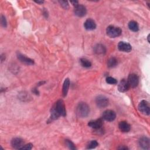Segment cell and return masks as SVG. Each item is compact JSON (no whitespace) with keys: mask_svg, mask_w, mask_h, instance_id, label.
<instances>
[{"mask_svg":"<svg viewBox=\"0 0 150 150\" xmlns=\"http://www.w3.org/2000/svg\"><path fill=\"white\" fill-rule=\"evenodd\" d=\"M66 114V108L63 101L62 100L57 101L51 108L50 119L55 120L59 118L60 116L64 117Z\"/></svg>","mask_w":150,"mask_h":150,"instance_id":"6da1fadb","label":"cell"},{"mask_svg":"<svg viewBox=\"0 0 150 150\" xmlns=\"http://www.w3.org/2000/svg\"><path fill=\"white\" fill-rule=\"evenodd\" d=\"M76 112L77 116L79 117H86L90 112V107L86 103H79L76 107Z\"/></svg>","mask_w":150,"mask_h":150,"instance_id":"7a4b0ae2","label":"cell"},{"mask_svg":"<svg viewBox=\"0 0 150 150\" xmlns=\"http://www.w3.org/2000/svg\"><path fill=\"white\" fill-rule=\"evenodd\" d=\"M106 33L109 37L114 38L120 36L122 33V30L119 27H115L114 26L110 25L107 28Z\"/></svg>","mask_w":150,"mask_h":150,"instance_id":"3957f363","label":"cell"},{"mask_svg":"<svg viewBox=\"0 0 150 150\" xmlns=\"http://www.w3.org/2000/svg\"><path fill=\"white\" fill-rule=\"evenodd\" d=\"M138 108L139 111L143 114L148 115L150 113V107L149 103L145 100H142L139 103Z\"/></svg>","mask_w":150,"mask_h":150,"instance_id":"277c9868","label":"cell"},{"mask_svg":"<svg viewBox=\"0 0 150 150\" xmlns=\"http://www.w3.org/2000/svg\"><path fill=\"white\" fill-rule=\"evenodd\" d=\"M108 99L104 96L100 95L96 98V103L100 108L106 107L108 105Z\"/></svg>","mask_w":150,"mask_h":150,"instance_id":"5b68a950","label":"cell"},{"mask_svg":"<svg viewBox=\"0 0 150 150\" xmlns=\"http://www.w3.org/2000/svg\"><path fill=\"white\" fill-rule=\"evenodd\" d=\"M127 81L128 83L129 87H132V88L136 87L139 83L138 76L134 73L130 74L128 76Z\"/></svg>","mask_w":150,"mask_h":150,"instance_id":"8992f818","label":"cell"},{"mask_svg":"<svg viewBox=\"0 0 150 150\" xmlns=\"http://www.w3.org/2000/svg\"><path fill=\"white\" fill-rule=\"evenodd\" d=\"M74 14L79 17H83L86 15L87 13V9L86 7L81 4H78L74 6Z\"/></svg>","mask_w":150,"mask_h":150,"instance_id":"52a82bcc","label":"cell"},{"mask_svg":"<svg viewBox=\"0 0 150 150\" xmlns=\"http://www.w3.org/2000/svg\"><path fill=\"white\" fill-rule=\"evenodd\" d=\"M116 117L115 112L111 110H107L103 113V118L107 121H112Z\"/></svg>","mask_w":150,"mask_h":150,"instance_id":"ba28073f","label":"cell"},{"mask_svg":"<svg viewBox=\"0 0 150 150\" xmlns=\"http://www.w3.org/2000/svg\"><path fill=\"white\" fill-rule=\"evenodd\" d=\"M103 122L102 119L101 118H98L95 120H91L89 121V122L88 123V125L94 129H101L103 126Z\"/></svg>","mask_w":150,"mask_h":150,"instance_id":"9c48e42d","label":"cell"},{"mask_svg":"<svg viewBox=\"0 0 150 150\" xmlns=\"http://www.w3.org/2000/svg\"><path fill=\"white\" fill-rule=\"evenodd\" d=\"M17 57L20 60V62L23 64H25L27 65H32L34 64L33 60L26 57V56H25L24 54H23L21 53H17Z\"/></svg>","mask_w":150,"mask_h":150,"instance_id":"30bf717a","label":"cell"},{"mask_svg":"<svg viewBox=\"0 0 150 150\" xmlns=\"http://www.w3.org/2000/svg\"><path fill=\"white\" fill-rule=\"evenodd\" d=\"M23 145L24 141L21 138H14L11 141V145L15 149H21Z\"/></svg>","mask_w":150,"mask_h":150,"instance_id":"8fae6325","label":"cell"},{"mask_svg":"<svg viewBox=\"0 0 150 150\" xmlns=\"http://www.w3.org/2000/svg\"><path fill=\"white\" fill-rule=\"evenodd\" d=\"M139 146L144 149H149L150 142L148 138L146 137H142L138 141Z\"/></svg>","mask_w":150,"mask_h":150,"instance_id":"7c38bea8","label":"cell"},{"mask_svg":"<svg viewBox=\"0 0 150 150\" xmlns=\"http://www.w3.org/2000/svg\"><path fill=\"white\" fill-rule=\"evenodd\" d=\"M118 48L120 51L124 52H129L132 50L131 45L125 42H120L118 44Z\"/></svg>","mask_w":150,"mask_h":150,"instance_id":"4fadbf2b","label":"cell"},{"mask_svg":"<svg viewBox=\"0 0 150 150\" xmlns=\"http://www.w3.org/2000/svg\"><path fill=\"white\" fill-rule=\"evenodd\" d=\"M129 88V86L127 80L125 79L121 80L118 85V90L120 92H125Z\"/></svg>","mask_w":150,"mask_h":150,"instance_id":"5bb4252c","label":"cell"},{"mask_svg":"<svg viewBox=\"0 0 150 150\" xmlns=\"http://www.w3.org/2000/svg\"><path fill=\"white\" fill-rule=\"evenodd\" d=\"M84 26L86 30H92L96 29V24L95 21L92 19H88L84 23Z\"/></svg>","mask_w":150,"mask_h":150,"instance_id":"9a60e30c","label":"cell"},{"mask_svg":"<svg viewBox=\"0 0 150 150\" xmlns=\"http://www.w3.org/2000/svg\"><path fill=\"white\" fill-rule=\"evenodd\" d=\"M118 127L120 131L123 132H128L130 131L131 129L130 125L127 121H122L120 122L118 124Z\"/></svg>","mask_w":150,"mask_h":150,"instance_id":"2e32d148","label":"cell"},{"mask_svg":"<svg viewBox=\"0 0 150 150\" xmlns=\"http://www.w3.org/2000/svg\"><path fill=\"white\" fill-rule=\"evenodd\" d=\"M94 52L97 54H104L106 52V49L102 44H97L94 47Z\"/></svg>","mask_w":150,"mask_h":150,"instance_id":"e0dca14e","label":"cell"},{"mask_svg":"<svg viewBox=\"0 0 150 150\" xmlns=\"http://www.w3.org/2000/svg\"><path fill=\"white\" fill-rule=\"evenodd\" d=\"M69 86H70V81H69V79H66L63 83V89H62V93H63V95L64 97H66L67 94Z\"/></svg>","mask_w":150,"mask_h":150,"instance_id":"ac0fdd59","label":"cell"},{"mask_svg":"<svg viewBox=\"0 0 150 150\" xmlns=\"http://www.w3.org/2000/svg\"><path fill=\"white\" fill-rule=\"evenodd\" d=\"M129 29L133 32H137L139 30V26L137 22L134 21H131L128 23Z\"/></svg>","mask_w":150,"mask_h":150,"instance_id":"d6986e66","label":"cell"},{"mask_svg":"<svg viewBox=\"0 0 150 150\" xmlns=\"http://www.w3.org/2000/svg\"><path fill=\"white\" fill-rule=\"evenodd\" d=\"M118 64V60L115 57H111L107 62V66L110 68L115 67Z\"/></svg>","mask_w":150,"mask_h":150,"instance_id":"ffe728a7","label":"cell"},{"mask_svg":"<svg viewBox=\"0 0 150 150\" xmlns=\"http://www.w3.org/2000/svg\"><path fill=\"white\" fill-rule=\"evenodd\" d=\"M80 62L81 63V65L86 68H88L91 66V63L90 62V61L86 58H81L80 60Z\"/></svg>","mask_w":150,"mask_h":150,"instance_id":"44dd1931","label":"cell"},{"mask_svg":"<svg viewBox=\"0 0 150 150\" xmlns=\"http://www.w3.org/2000/svg\"><path fill=\"white\" fill-rule=\"evenodd\" d=\"M98 145V144L97 141L92 140L87 145V149H94Z\"/></svg>","mask_w":150,"mask_h":150,"instance_id":"7402d4cb","label":"cell"},{"mask_svg":"<svg viewBox=\"0 0 150 150\" xmlns=\"http://www.w3.org/2000/svg\"><path fill=\"white\" fill-rule=\"evenodd\" d=\"M65 143H66V145H67V146L70 149H72V150H74V149H76V146L74 145V144L69 139H66L65 140Z\"/></svg>","mask_w":150,"mask_h":150,"instance_id":"603a6c76","label":"cell"},{"mask_svg":"<svg viewBox=\"0 0 150 150\" xmlns=\"http://www.w3.org/2000/svg\"><path fill=\"white\" fill-rule=\"evenodd\" d=\"M106 82L110 84H115L117 83V81L115 79L112 77H107L106 78Z\"/></svg>","mask_w":150,"mask_h":150,"instance_id":"cb8c5ba5","label":"cell"},{"mask_svg":"<svg viewBox=\"0 0 150 150\" xmlns=\"http://www.w3.org/2000/svg\"><path fill=\"white\" fill-rule=\"evenodd\" d=\"M33 145L31 143L27 144L26 145H23V146L21 148V149H26V150H30L32 148Z\"/></svg>","mask_w":150,"mask_h":150,"instance_id":"d4e9b609","label":"cell"},{"mask_svg":"<svg viewBox=\"0 0 150 150\" xmlns=\"http://www.w3.org/2000/svg\"><path fill=\"white\" fill-rule=\"evenodd\" d=\"M59 2L60 3V5L64 9H67L69 7V4L67 1H59Z\"/></svg>","mask_w":150,"mask_h":150,"instance_id":"484cf974","label":"cell"},{"mask_svg":"<svg viewBox=\"0 0 150 150\" xmlns=\"http://www.w3.org/2000/svg\"><path fill=\"white\" fill-rule=\"evenodd\" d=\"M1 23L2 26L4 27H6V21L5 19V17L3 15L1 16Z\"/></svg>","mask_w":150,"mask_h":150,"instance_id":"4316f807","label":"cell"},{"mask_svg":"<svg viewBox=\"0 0 150 150\" xmlns=\"http://www.w3.org/2000/svg\"><path fill=\"white\" fill-rule=\"evenodd\" d=\"M70 2L73 4V5L74 6H76V5H77L79 4V2H78V1H70Z\"/></svg>","mask_w":150,"mask_h":150,"instance_id":"83f0119b","label":"cell"},{"mask_svg":"<svg viewBox=\"0 0 150 150\" xmlns=\"http://www.w3.org/2000/svg\"><path fill=\"white\" fill-rule=\"evenodd\" d=\"M32 92L33 93H35V94H39V91H38V90L36 89V88H33V90H32Z\"/></svg>","mask_w":150,"mask_h":150,"instance_id":"f1b7e54d","label":"cell"},{"mask_svg":"<svg viewBox=\"0 0 150 150\" xmlns=\"http://www.w3.org/2000/svg\"><path fill=\"white\" fill-rule=\"evenodd\" d=\"M118 149H128V148L127 146H121L118 147Z\"/></svg>","mask_w":150,"mask_h":150,"instance_id":"f546056e","label":"cell"},{"mask_svg":"<svg viewBox=\"0 0 150 150\" xmlns=\"http://www.w3.org/2000/svg\"><path fill=\"white\" fill-rule=\"evenodd\" d=\"M35 2L36 3H38V4H43L44 2L43 1H35Z\"/></svg>","mask_w":150,"mask_h":150,"instance_id":"4dcf8cb0","label":"cell"},{"mask_svg":"<svg viewBox=\"0 0 150 150\" xmlns=\"http://www.w3.org/2000/svg\"><path fill=\"white\" fill-rule=\"evenodd\" d=\"M149 36H150V35L149 34V35H148V37H147V38H148V43H149V42H150V41H149Z\"/></svg>","mask_w":150,"mask_h":150,"instance_id":"1f68e13d","label":"cell"}]
</instances>
